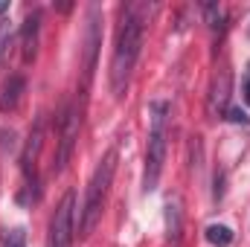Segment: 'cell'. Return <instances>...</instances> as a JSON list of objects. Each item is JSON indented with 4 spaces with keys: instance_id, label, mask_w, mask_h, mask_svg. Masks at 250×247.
<instances>
[{
    "instance_id": "cell-16",
    "label": "cell",
    "mask_w": 250,
    "mask_h": 247,
    "mask_svg": "<svg viewBox=\"0 0 250 247\" xmlns=\"http://www.w3.org/2000/svg\"><path fill=\"white\" fill-rule=\"evenodd\" d=\"M224 198V172H215V201Z\"/></svg>"
},
{
    "instance_id": "cell-7",
    "label": "cell",
    "mask_w": 250,
    "mask_h": 247,
    "mask_svg": "<svg viewBox=\"0 0 250 247\" xmlns=\"http://www.w3.org/2000/svg\"><path fill=\"white\" fill-rule=\"evenodd\" d=\"M38 29H41V15L38 12L26 15V21L21 26V59H23V64L35 62V53H38Z\"/></svg>"
},
{
    "instance_id": "cell-9",
    "label": "cell",
    "mask_w": 250,
    "mask_h": 247,
    "mask_svg": "<svg viewBox=\"0 0 250 247\" xmlns=\"http://www.w3.org/2000/svg\"><path fill=\"white\" fill-rule=\"evenodd\" d=\"M23 90H26L23 76H9L6 84H3V90H0V111L3 114L6 111H15L18 102H21V96H23Z\"/></svg>"
},
{
    "instance_id": "cell-1",
    "label": "cell",
    "mask_w": 250,
    "mask_h": 247,
    "mask_svg": "<svg viewBox=\"0 0 250 247\" xmlns=\"http://www.w3.org/2000/svg\"><path fill=\"white\" fill-rule=\"evenodd\" d=\"M154 12V6L146 3H128L120 9V26H117V41H114V56L108 70V84L117 99H123L131 82V73L137 67L140 50H143V32H146V15Z\"/></svg>"
},
{
    "instance_id": "cell-12",
    "label": "cell",
    "mask_w": 250,
    "mask_h": 247,
    "mask_svg": "<svg viewBox=\"0 0 250 247\" xmlns=\"http://www.w3.org/2000/svg\"><path fill=\"white\" fill-rule=\"evenodd\" d=\"M3 247H26V233L23 227H15L3 236Z\"/></svg>"
},
{
    "instance_id": "cell-19",
    "label": "cell",
    "mask_w": 250,
    "mask_h": 247,
    "mask_svg": "<svg viewBox=\"0 0 250 247\" xmlns=\"http://www.w3.org/2000/svg\"><path fill=\"white\" fill-rule=\"evenodd\" d=\"M248 38H250V26H248Z\"/></svg>"
},
{
    "instance_id": "cell-15",
    "label": "cell",
    "mask_w": 250,
    "mask_h": 247,
    "mask_svg": "<svg viewBox=\"0 0 250 247\" xmlns=\"http://www.w3.org/2000/svg\"><path fill=\"white\" fill-rule=\"evenodd\" d=\"M6 44H9V26L3 23V26H0V62H3V56H6Z\"/></svg>"
},
{
    "instance_id": "cell-6",
    "label": "cell",
    "mask_w": 250,
    "mask_h": 247,
    "mask_svg": "<svg viewBox=\"0 0 250 247\" xmlns=\"http://www.w3.org/2000/svg\"><path fill=\"white\" fill-rule=\"evenodd\" d=\"M230 90H233V76L230 70H221L212 82V90H209V114L215 120H224L227 114V102H230Z\"/></svg>"
},
{
    "instance_id": "cell-10",
    "label": "cell",
    "mask_w": 250,
    "mask_h": 247,
    "mask_svg": "<svg viewBox=\"0 0 250 247\" xmlns=\"http://www.w3.org/2000/svg\"><path fill=\"white\" fill-rule=\"evenodd\" d=\"M96 50H99V26H96V12H90V26H87V47H84V84L93 76L96 67Z\"/></svg>"
},
{
    "instance_id": "cell-4",
    "label": "cell",
    "mask_w": 250,
    "mask_h": 247,
    "mask_svg": "<svg viewBox=\"0 0 250 247\" xmlns=\"http://www.w3.org/2000/svg\"><path fill=\"white\" fill-rule=\"evenodd\" d=\"M79 128H82V108H79V102H70L64 108L62 120H59V148H56V163H53L56 175H62L67 169V163H70V157H73Z\"/></svg>"
},
{
    "instance_id": "cell-17",
    "label": "cell",
    "mask_w": 250,
    "mask_h": 247,
    "mask_svg": "<svg viewBox=\"0 0 250 247\" xmlns=\"http://www.w3.org/2000/svg\"><path fill=\"white\" fill-rule=\"evenodd\" d=\"M242 96H245V105L250 108V64H248V73H245V82H242Z\"/></svg>"
},
{
    "instance_id": "cell-8",
    "label": "cell",
    "mask_w": 250,
    "mask_h": 247,
    "mask_svg": "<svg viewBox=\"0 0 250 247\" xmlns=\"http://www.w3.org/2000/svg\"><path fill=\"white\" fill-rule=\"evenodd\" d=\"M181 239H184V209L178 198H169L166 201V242L172 247H181Z\"/></svg>"
},
{
    "instance_id": "cell-14",
    "label": "cell",
    "mask_w": 250,
    "mask_h": 247,
    "mask_svg": "<svg viewBox=\"0 0 250 247\" xmlns=\"http://www.w3.org/2000/svg\"><path fill=\"white\" fill-rule=\"evenodd\" d=\"M224 120H233V123H245V125L250 123L248 114H245V111H239V108H227V117H224Z\"/></svg>"
},
{
    "instance_id": "cell-11",
    "label": "cell",
    "mask_w": 250,
    "mask_h": 247,
    "mask_svg": "<svg viewBox=\"0 0 250 247\" xmlns=\"http://www.w3.org/2000/svg\"><path fill=\"white\" fill-rule=\"evenodd\" d=\"M204 236H207V242L212 247H230L233 245V230L227 227V224H209L207 230H204Z\"/></svg>"
},
{
    "instance_id": "cell-13",
    "label": "cell",
    "mask_w": 250,
    "mask_h": 247,
    "mask_svg": "<svg viewBox=\"0 0 250 247\" xmlns=\"http://www.w3.org/2000/svg\"><path fill=\"white\" fill-rule=\"evenodd\" d=\"M204 12H207V21H209V26H221V6H215V3H207L204 6Z\"/></svg>"
},
{
    "instance_id": "cell-18",
    "label": "cell",
    "mask_w": 250,
    "mask_h": 247,
    "mask_svg": "<svg viewBox=\"0 0 250 247\" xmlns=\"http://www.w3.org/2000/svg\"><path fill=\"white\" fill-rule=\"evenodd\" d=\"M3 12H9V0H0V15Z\"/></svg>"
},
{
    "instance_id": "cell-5",
    "label": "cell",
    "mask_w": 250,
    "mask_h": 247,
    "mask_svg": "<svg viewBox=\"0 0 250 247\" xmlns=\"http://www.w3.org/2000/svg\"><path fill=\"white\" fill-rule=\"evenodd\" d=\"M73 233H76V192H64L50 218L47 247H73Z\"/></svg>"
},
{
    "instance_id": "cell-3",
    "label": "cell",
    "mask_w": 250,
    "mask_h": 247,
    "mask_svg": "<svg viewBox=\"0 0 250 247\" xmlns=\"http://www.w3.org/2000/svg\"><path fill=\"white\" fill-rule=\"evenodd\" d=\"M114 172H117V148H108L105 157L96 163L90 181H87L84 204L79 209V236L82 239H87L93 233V227L99 224V218H102V206H105L108 189H111V181H114Z\"/></svg>"
},
{
    "instance_id": "cell-2",
    "label": "cell",
    "mask_w": 250,
    "mask_h": 247,
    "mask_svg": "<svg viewBox=\"0 0 250 247\" xmlns=\"http://www.w3.org/2000/svg\"><path fill=\"white\" fill-rule=\"evenodd\" d=\"M169 102L157 99L148 105V143H146V166H143V192H154L166 163V140H169Z\"/></svg>"
}]
</instances>
